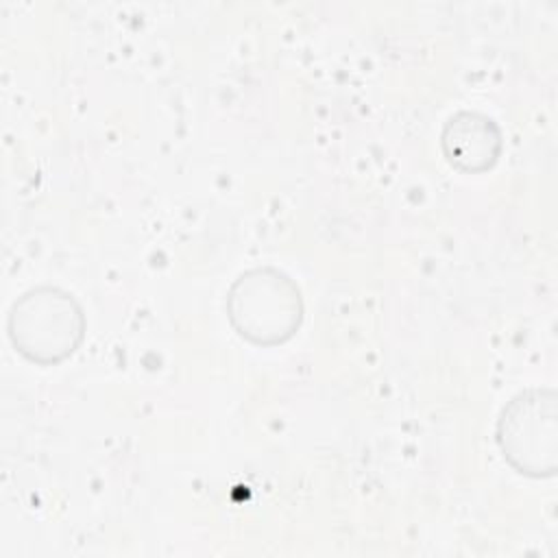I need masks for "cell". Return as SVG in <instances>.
Masks as SVG:
<instances>
[{"label": "cell", "mask_w": 558, "mask_h": 558, "mask_svg": "<svg viewBox=\"0 0 558 558\" xmlns=\"http://www.w3.org/2000/svg\"><path fill=\"white\" fill-rule=\"evenodd\" d=\"M225 312L238 338L270 349L299 333L305 320V299L290 272L275 264H257L233 277Z\"/></svg>", "instance_id": "obj_1"}, {"label": "cell", "mask_w": 558, "mask_h": 558, "mask_svg": "<svg viewBox=\"0 0 558 558\" xmlns=\"http://www.w3.org/2000/svg\"><path fill=\"white\" fill-rule=\"evenodd\" d=\"M4 329L11 347L26 362L57 366L83 344L87 314L72 290L54 283H35L11 301Z\"/></svg>", "instance_id": "obj_2"}, {"label": "cell", "mask_w": 558, "mask_h": 558, "mask_svg": "<svg viewBox=\"0 0 558 558\" xmlns=\"http://www.w3.org/2000/svg\"><path fill=\"white\" fill-rule=\"evenodd\" d=\"M495 442L504 462L530 480L558 471V397L551 386H527L497 412Z\"/></svg>", "instance_id": "obj_3"}, {"label": "cell", "mask_w": 558, "mask_h": 558, "mask_svg": "<svg viewBox=\"0 0 558 558\" xmlns=\"http://www.w3.org/2000/svg\"><path fill=\"white\" fill-rule=\"evenodd\" d=\"M438 144L453 170L482 174L497 166L504 153V131L493 116L480 109H458L445 118Z\"/></svg>", "instance_id": "obj_4"}]
</instances>
